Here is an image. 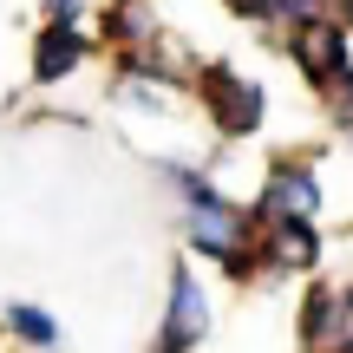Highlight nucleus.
I'll return each mask as SVG.
<instances>
[{
    "instance_id": "obj_7",
    "label": "nucleus",
    "mask_w": 353,
    "mask_h": 353,
    "mask_svg": "<svg viewBox=\"0 0 353 353\" xmlns=\"http://www.w3.org/2000/svg\"><path fill=\"white\" fill-rule=\"evenodd\" d=\"M164 33V7L157 0H112L99 13V46L105 52H138Z\"/></svg>"
},
{
    "instance_id": "obj_9",
    "label": "nucleus",
    "mask_w": 353,
    "mask_h": 353,
    "mask_svg": "<svg viewBox=\"0 0 353 353\" xmlns=\"http://www.w3.org/2000/svg\"><path fill=\"white\" fill-rule=\"evenodd\" d=\"M321 118H327V131H347L353 138V65L321 85Z\"/></svg>"
},
{
    "instance_id": "obj_10",
    "label": "nucleus",
    "mask_w": 353,
    "mask_h": 353,
    "mask_svg": "<svg viewBox=\"0 0 353 353\" xmlns=\"http://www.w3.org/2000/svg\"><path fill=\"white\" fill-rule=\"evenodd\" d=\"M334 0H268V26H307V20H321Z\"/></svg>"
},
{
    "instance_id": "obj_2",
    "label": "nucleus",
    "mask_w": 353,
    "mask_h": 353,
    "mask_svg": "<svg viewBox=\"0 0 353 353\" xmlns=\"http://www.w3.org/2000/svg\"><path fill=\"white\" fill-rule=\"evenodd\" d=\"M327 210V183L314 170V151H294V157H275L262 170V190H255L249 216L255 223H321Z\"/></svg>"
},
{
    "instance_id": "obj_13",
    "label": "nucleus",
    "mask_w": 353,
    "mask_h": 353,
    "mask_svg": "<svg viewBox=\"0 0 353 353\" xmlns=\"http://www.w3.org/2000/svg\"><path fill=\"white\" fill-rule=\"evenodd\" d=\"M327 20L341 26V33H353V0H334V7H327Z\"/></svg>"
},
{
    "instance_id": "obj_14",
    "label": "nucleus",
    "mask_w": 353,
    "mask_h": 353,
    "mask_svg": "<svg viewBox=\"0 0 353 353\" xmlns=\"http://www.w3.org/2000/svg\"><path fill=\"white\" fill-rule=\"evenodd\" d=\"M347 144H353V138H347Z\"/></svg>"
},
{
    "instance_id": "obj_8",
    "label": "nucleus",
    "mask_w": 353,
    "mask_h": 353,
    "mask_svg": "<svg viewBox=\"0 0 353 353\" xmlns=\"http://www.w3.org/2000/svg\"><path fill=\"white\" fill-rule=\"evenodd\" d=\"M0 334H7L20 353H59V341H65L59 314L39 307V301H7L0 307Z\"/></svg>"
},
{
    "instance_id": "obj_6",
    "label": "nucleus",
    "mask_w": 353,
    "mask_h": 353,
    "mask_svg": "<svg viewBox=\"0 0 353 353\" xmlns=\"http://www.w3.org/2000/svg\"><path fill=\"white\" fill-rule=\"evenodd\" d=\"M281 46H288V59L294 65H301V79H307V85H327V79L334 72H347V33H341V26H334L327 20V13H321V20H307V26H288V39H281Z\"/></svg>"
},
{
    "instance_id": "obj_3",
    "label": "nucleus",
    "mask_w": 353,
    "mask_h": 353,
    "mask_svg": "<svg viewBox=\"0 0 353 353\" xmlns=\"http://www.w3.org/2000/svg\"><path fill=\"white\" fill-rule=\"evenodd\" d=\"M216 327V307H210V288H203L196 262H170V288H164V321H157L151 347L144 353H196Z\"/></svg>"
},
{
    "instance_id": "obj_4",
    "label": "nucleus",
    "mask_w": 353,
    "mask_h": 353,
    "mask_svg": "<svg viewBox=\"0 0 353 353\" xmlns=\"http://www.w3.org/2000/svg\"><path fill=\"white\" fill-rule=\"evenodd\" d=\"M99 33H85V20H46L33 33V85H65L79 65H92Z\"/></svg>"
},
{
    "instance_id": "obj_12",
    "label": "nucleus",
    "mask_w": 353,
    "mask_h": 353,
    "mask_svg": "<svg viewBox=\"0 0 353 353\" xmlns=\"http://www.w3.org/2000/svg\"><path fill=\"white\" fill-rule=\"evenodd\" d=\"M46 20H85V0H46Z\"/></svg>"
},
{
    "instance_id": "obj_1",
    "label": "nucleus",
    "mask_w": 353,
    "mask_h": 353,
    "mask_svg": "<svg viewBox=\"0 0 353 353\" xmlns=\"http://www.w3.org/2000/svg\"><path fill=\"white\" fill-rule=\"evenodd\" d=\"M190 92H196L210 131H216V138H229V144L255 138V131H262V118H268V92L255 85L236 59H203L196 79H190Z\"/></svg>"
},
{
    "instance_id": "obj_5",
    "label": "nucleus",
    "mask_w": 353,
    "mask_h": 353,
    "mask_svg": "<svg viewBox=\"0 0 353 353\" xmlns=\"http://www.w3.org/2000/svg\"><path fill=\"white\" fill-rule=\"evenodd\" d=\"M255 249H262L268 275H314L327 255V236H321V223H262Z\"/></svg>"
},
{
    "instance_id": "obj_11",
    "label": "nucleus",
    "mask_w": 353,
    "mask_h": 353,
    "mask_svg": "<svg viewBox=\"0 0 353 353\" xmlns=\"http://www.w3.org/2000/svg\"><path fill=\"white\" fill-rule=\"evenodd\" d=\"M236 20H255V26H268V0H223Z\"/></svg>"
}]
</instances>
